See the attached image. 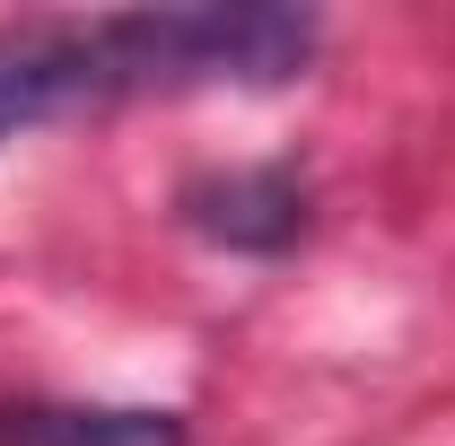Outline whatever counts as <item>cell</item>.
Masks as SVG:
<instances>
[{"label": "cell", "instance_id": "obj_1", "mask_svg": "<svg viewBox=\"0 0 455 446\" xmlns=\"http://www.w3.org/2000/svg\"><path fill=\"white\" fill-rule=\"evenodd\" d=\"M106 97L149 88H281L315 61V18L272 0H202V9H123L88 18Z\"/></svg>", "mask_w": 455, "mask_h": 446}, {"label": "cell", "instance_id": "obj_2", "mask_svg": "<svg viewBox=\"0 0 455 446\" xmlns=\"http://www.w3.org/2000/svg\"><path fill=\"white\" fill-rule=\"evenodd\" d=\"M79 106H106L97 36L88 27H0V140Z\"/></svg>", "mask_w": 455, "mask_h": 446}, {"label": "cell", "instance_id": "obj_3", "mask_svg": "<svg viewBox=\"0 0 455 446\" xmlns=\"http://www.w3.org/2000/svg\"><path fill=\"white\" fill-rule=\"evenodd\" d=\"M184 219L228 254H281L307 227V184H298V167H228L184 184Z\"/></svg>", "mask_w": 455, "mask_h": 446}, {"label": "cell", "instance_id": "obj_4", "mask_svg": "<svg viewBox=\"0 0 455 446\" xmlns=\"http://www.w3.org/2000/svg\"><path fill=\"white\" fill-rule=\"evenodd\" d=\"M0 446H184V411H158V402H9Z\"/></svg>", "mask_w": 455, "mask_h": 446}]
</instances>
